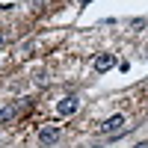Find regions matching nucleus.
Wrapping results in <instances>:
<instances>
[{
    "label": "nucleus",
    "instance_id": "3",
    "mask_svg": "<svg viewBox=\"0 0 148 148\" xmlns=\"http://www.w3.org/2000/svg\"><path fill=\"white\" fill-rule=\"evenodd\" d=\"M59 136H62V130H59L56 125H47V127L39 130V142H42V145H53Z\"/></svg>",
    "mask_w": 148,
    "mask_h": 148
},
{
    "label": "nucleus",
    "instance_id": "2",
    "mask_svg": "<svg viewBox=\"0 0 148 148\" xmlns=\"http://www.w3.org/2000/svg\"><path fill=\"white\" fill-rule=\"evenodd\" d=\"M77 110H80V98H77V95H65L62 101L56 104V113H59V116H65V119L74 116Z\"/></svg>",
    "mask_w": 148,
    "mask_h": 148
},
{
    "label": "nucleus",
    "instance_id": "8",
    "mask_svg": "<svg viewBox=\"0 0 148 148\" xmlns=\"http://www.w3.org/2000/svg\"><path fill=\"white\" fill-rule=\"evenodd\" d=\"M77 3H80V6H86V3H92V0H77Z\"/></svg>",
    "mask_w": 148,
    "mask_h": 148
},
{
    "label": "nucleus",
    "instance_id": "5",
    "mask_svg": "<svg viewBox=\"0 0 148 148\" xmlns=\"http://www.w3.org/2000/svg\"><path fill=\"white\" fill-rule=\"evenodd\" d=\"M21 113V104L18 101H12V104H6L3 110H0V125H6V121H12V119H15Z\"/></svg>",
    "mask_w": 148,
    "mask_h": 148
},
{
    "label": "nucleus",
    "instance_id": "10",
    "mask_svg": "<svg viewBox=\"0 0 148 148\" xmlns=\"http://www.w3.org/2000/svg\"><path fill=\"white\" fill-rule=\"evenodd\" d=\"M92 148H101V145H92Z\"/></svg>",
    "mask_w": 148,
    "mask_h": 148
},
{
    "label": "nucleus",
    "instance_id": "6",
    "mask_svg": "<svg viewBox=\"0 0 148 148\" xmlns=\"http://www.w3.org/2000/svg\"><path fill=\"white\" fill-rule=\"evenodd\" d=\"M130 27H133V30H142V27H145V18H133Z\"/></svg>",
    "mask_w": 148,
    "mask_h": 148
},
{
    "label": "nucleus",
    "instance_id": "1",
    "mask_svg": "<svg viewBox=\"0 0 148 148\" xmlns=\"http://www.w3.org/2000/svg\"><path fill=\"white\" fill-rule=\"evenodd\" d=\"M121 127H125V116L116 113V116H110V119H104L101 125H98V133H104V136H119Z\"/></svg>",
    "mask_w": 148,
    "mask_h": 148
},
{
    "label": "nucleus",
    "instance_id": "7",
    "mask_svg": "<svg viewBox=\"0 0 148 148\" xmlns=\"http://www.w3.org/2000/svg\"><path fill=\"white\" fill-rule=\"evenodd\" d=\"M133 148H148V142H136V145H133Z\"/></svg>",
    "mask_w": 148,
    "mask_h": 148
},
{
    "label": "nucleus",
    "instance_id": "4",
    "mask_svg": "<svg viewBox=\"0 0 148 148\" xmlns=\"http://www.w3.org/2000/svg\"><path fill=\"white\" fill-rule=\"evenodd\" d=\"M92 65H95V71H98V74H104V71H110V68L116 65V56H113V53H98Z\"/></svg>",
    "mask_w": 148,
    "mask_h": 148
},
{
    "label": "nucleus",
    "instance_id": "9",
    "mask_svg": "<svg viewBox=\"0 0 148 148\" xmlns=\"http://www.w3.org/2000/svg\"><path fill=\"white\" fill-rule=\"evenodd\" d=\"M0 45H3V33H0Z\"/></svg>",
    "mask_w": 148,
    "mask_h": 148
}]
</instances>
